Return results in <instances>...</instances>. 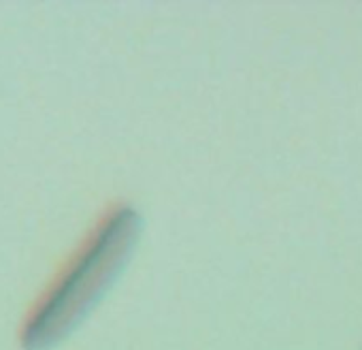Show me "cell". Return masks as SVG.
<instances>
[{
    "instance_id": "6da1fadb",
    "label": "cell",
    "mask_w": 362,
    "mask_h": 350,
    "mask_svg": "<svg viewBox=\"0 0 362 350\" xmlns=\"http://www.w3.org/2000/svg\"><path fill=\"white\" fill-rule=\"evenodd\" d=\"M139 235L141 216L132 208H117L109 214L35 310L22 335L24 348L49 350L66 339L124 271Z\"/></svg>"
}]
</instances>
